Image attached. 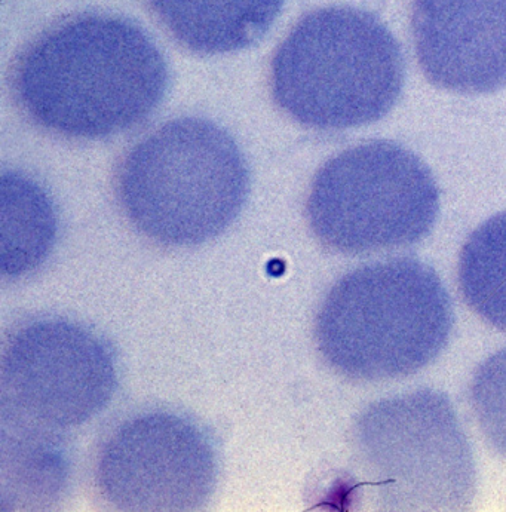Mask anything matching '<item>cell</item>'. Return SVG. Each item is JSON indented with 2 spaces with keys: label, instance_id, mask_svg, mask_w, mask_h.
<instances>
[{
  "label": "cell",
  "instance_id": "cell-1",
  "mask_svg": "<svg viewBox=\"0 0 506 512\" xmlns=\"http://www.w3.org/2000/svg\"><path fill=\"white\" fill-rule=\"evenodd\" d=\"M168 67L127 18L84 14L49 27L24 49L14 93L45 130L97 140L133 130L164 100Z\"/></svg>",
  "mask_w": 506,
  "mask_h": 512
},
{
  "label": "cell",
  "instance_id": "cell-11",
  "mask_svg": "<svg viewBox=\"0 0 506 512\" xmlns=\"http://www.w3.org/2000/svg\"><path fill=\"white\" fill-rule=\"evenodd\" d=\"M57 231V213L44 187L24 174L3 173V277L20 278L36 271L54 248Z\"/></svg>",
  "mask_w": 506,
  "mask_h": 512
},
{
  "label": "cell",
  "instance_id": "cell-4",
  "mask_svg": "<svg viewBox=\"0 0 506 512\" xmlns=\"http://www.w3.org/2000/svg\"><path fill=\"white\" fill-rule=\"evenodd\" d=\"M247 161L208 119L161 125L125 155L116 193L127 219L150 241L195 247L222 235L244 208Z\"/></svg>",
  "mask_w": 506,
  "mask_h": 512
},
{
  "label": "cell",
  "instance_id": "cell-9",
  "mask_svg": "<svg viewBox=\"0 0 506 512\" xmlns=\"http://www.w3.org/2000/svg\"><path fill=\"white\" fill-rule=\"evenodd\" d=\"M412 33L434 87L462 95L506 87V0H413Z\"/></svg>",
  "mask_w": 506,
  "mask_h": 512
},
{
  "label": "cell",
  "instance_id": "cell-5",
  "mask_svg": "<svg viewBox=\"0 0 506 512\" xmlns=\"http://www.w3.org/2000/svg\"><path fill=\"white\" fill-rule=\"evenodd\" d=\"M306 214L325 248L368 256L426 238L440 214V190L428 165L412 150L395 141H367L322 165Z\"/></svg>",
  "mask_w": 506,
  "mask_h": 512
},
{
  "label": "cell",
  "instance_id": "cell-7",
  "mask_svg": "<svg viewBox=\"0 0 506 512\" xmlns=\"http://www.w3.org/2000/svg\"><path fill=\"white\" fill-rule=\"evenodd\" d=\"M110 346L64 318L18 328L2 358L3 398L12 416L48 429L72 428L97 416L115 394Z\"/></svg>",
  "mask_w": 506,
  "mask_h": 512
},
{
  "label": "cell",
  "instance_id": "cell-3",
  "mask_svg": "<svg viewBox=\"0 0 506 512\" xmlns=\"http://www.w3.org/2000/svg\"><path fill=\"white\" fill-rule=\"evenodd\" d=\"M406 64L373 12L328 6L306 14L276 49L272 94L294 121L321 131L385 118L403 93Z\"/></svg>",
  "mask_w": 506,
  "mask_h": 512
},
{
  "label": "cell",
  "instance_id": "cell-2",
  "mask_svg": "<svg viewBox=\"0 0 506 512\" xmlns=\"http://www.w3.org/2000/svg\"><path fill=\"white\" fill-rule=\"evenodd\" d=\"M455 324L437 272L412 257L368 263L322 300L315 339L328 366L361 382L403 379L432 363Z\"/></svg>",
  "mask_w": 506,
  "mask_h": 512
},
{
  "label": "cell",
  "instance_id": "cell-10",
  "mask_svg": "<svg viewBox=\"0 0 506 512\" xmlns=\"http://www.w3.org/2000/svg\"><path fill=\"white\" fill-rule=\"evenodd\" d=\"M171 36L189 51L214 55L259 42L281 12L284 0H149Z\"/></svg>",
  "mask_w": 506,
  "mask_h": 512
},
{
  "label": "cell",
  "instance_id": "cell-13",
  "mask_svg": "<svg viewBox=\"0 0 506 512\" xmlns=\"http://www.w3.org/2000/svg\"><path fill=\"white\" fill-rule=\"evenodd\" d=\"M15 419L20 420L24 431H18L12 440V468H3V477L12 475V487L24 489V499L51 501L63 489L67 477L63 450L49 437L51 429Z\"/></svg>",
  "mask_w": 506,
  "mask_h": 512
},
{
  "label": "cell",
  "instance_id": "cell-12",
  "mask_svg": "<svg viewBox=\"0 0 506 512\" xmlns=\"http://www.w3.org/2000/svg\"><path fill=\"white\" fill-rule=\"evenodd\" d=\"M458 278L466 305L506 333V211L468 236L460 250Z\"/></svg>",
  "mask_w": 506,
  "mask_h": 512
},
{
  "label": "cell",
  "instance_id": "cell-6",
  "mask_svg": "<svg viewBox=\"0 0 506 512\" xmlns=\"http://www.w3.org/2000/svg\"><path fill=\"white\" fill-rule=\"evenodd\" d=\"M354 447L386 510H465L475 493L468 438L446 395L407 392L371 404Z\"/></svg>",
  "mask_w": 506,
  "mask_h": 512
},
{
  "label": "cell",
  "instance_id": "cell-14",
  "mask_svg": "<svg viewBox=\"0 0 506 512\" xmlns=\"http://www.w3.org/2000/svg\"><path fill=\"white\" fill-rule=\"evenodd\" d=\"M469 397L484 440L506 458V348L490 355L478 367Z\"/></svg>",
  "mask_w": 506,
  "mask_h": 512
},
{
  "label": "cell",
  "instance_id": "cell-8",
  "mask_svg": "<svg viewBox=\"0 0 506 512\" xmlns=\"http://www.w3.org/2000/svg\"><path fill=\"white\" fill-rule=\"evenodd\" d=\"M217 480L210 438L183 416L144 413L122 423L97 465L101 495L124 511H193L207 504Z\"/></svg>",
  "mask_w": 506,
  "mask_h": 512
}]
</instances>
